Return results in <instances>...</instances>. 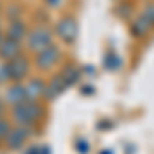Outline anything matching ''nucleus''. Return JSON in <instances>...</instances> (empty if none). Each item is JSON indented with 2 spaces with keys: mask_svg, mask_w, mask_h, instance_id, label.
<instances>
[{
  "mask_svg": "<svg viewBox=\"0 0 154 154\" xmlns=\"http://www.w3.org/2000/svg\"><path fill=\"white\" fill-rule=\"evenodd\" d=\"M54 35L60 43L64 45H74L76 39H78V21L72 17V14H66L58 19V23L54 27Z\"/></svg>",
  "mask_w": 154,
  "mask_h": 154,
  "instance_id": "nucleus-4",
  "label": "nucleus"
},
{
  "mask_svg": "<svg viewBox=\"0 0 154 154\" xmlns=\"http://www.w3.org/2000/svg\"><path fill=\"white\" fill-rule=\"evenodd\" d=\"M31 134H33V128L12 125L8 136H6V140H4V148H8V150H21V148H25V144L29 142Z\"/></svg>",
  "mask_w": 154,
  "mask_h": 154,
  "instance_id": "nucleus-6",
  "label": "nucleus"
},
{
  "mask_svg": "<svg viewBox=\"0 0 154 154\" xmlns=\"http://www.w3.org/2000/svg\"><path fill=\"white\" fill-rule=\"evenodd\" d=\"M43 4L48 6L49 11H62L64 4H66V0H43Z\"/></svg>",
  "mask_w": 154,
  "mask_h": 154,
  "instance_id": "nucleus-14",
  "label": "nucleus"
},
{
  "mask_svg": "<svg viewBox=\"0 0 154 154\" xmlns=\"http://www.w3.org/2000/svg\"><path fill=\"white\" fill-rule=\"evenodd\" d=\"M0 14H2V11H0Z\"/></svg>",
  "mask_w": 154,
  "mask_h": 154,
  "instance_id": "nucleus-18",
  "label": "nucleus"
},
{
  "mask_svg": "<svg viewBox=\"0 0 154 154\" xmlns=\"http://www.w3.org/2000/svg\"><path fill=\"white\" fill-rule=\"evenodd\" d=\"M62 58H64L62 45L51 43V45H48L45 49H41L39 54L33 56V68L39 74H49L51 70H56V66H60Z\"/></svg>",
  "mask_w": 154,
  "mask_h": 154,
  "instance_id": "nucleus-3",
  "label": "nucleus"
},
{
  "mask_svg": "<svg viewBox=\"0 0 154 154\" xmlns=\"http://www.w3.org/2000/svg\"><path fill=\"white\" fill-rule=\"evenodd\" d=\"M23 88L27 99L31 101H41L45 99V91H48V82L41 78V76H29L23 80Z\"/></svg>",
  "mask_w": 154,
  "mask_h": 154,
  "instance_id": "nucleus-8",
  "label": "nucleus"
},
{
  "mask_svg": "<svg viewBox=\"0 0 154 154\" xmlns=\"http://www.w3.org/2000/svg\"><path fill=\"white\" fill-rule=\"evenodd\" d=\"M8 82H11V78H8V72H6V62L0 60V86H4Z\"/></svg>",
  "mask_w": 154,
  "mask_h": 154,
  "instance_id": "nucleus-15",
  "label": "nucleus"
},
{
  "mask_svg": "<svg viewBox=\"0 0 154 154\" xmlns=\"http://www.w3.org/2000/svg\"><path fill=\"white\" fill-rule=\"evenodd\" d=\"M2 37H4V31H2V29H0V41H2Z\"/></svg>",
  "mask_w": 154,
  "mask_h": 154,
  "instance_id": "nucleus-17",
  "label": "nucleus"
},
{
  "mask_svg": "<svg viewBox=\"0 0 154 154\" xmlns=\"http://www.w3.org/2000/svg\"><path fill=\"white\" fill-rule=\"evenodd\" d=\"M0 115H4V103H2V97H0Z\"/></svg>",
  "mask_w": 154,
  "mask_h": 154,
  "instance_id": "nucleus-16",
  "label": "nucleus"
},
{
  "mask_svg": "<svg viewBox=\"0 0 154 154\" xmlns=\"http://www.w3.org/2000/svg\"><path fill=\"white\" fill-rule=\"evenodd\" d=\"M11 128H12V121L6 115H0V146H4V140H6Z\"/></svg>",
  "mask_w": 154,
  "mask_h": 154,
  "instance_id": "nucleus-12",
  "label": "nucleus"
},
{
  "mask_svg": "<svg viewBox=\"0 0 154 154\" xmlns=\"http://www.w3.org/2000/svg\"><path fill=\"white\" fill-rule=\"evenodd\" d=\"M0 97H2L4 107H8V109H11V107H14V105H19V103H23V101H27L23 82H8V84H4V86H2Z\"/></svg>",
  "mask_w": 154,
  "mask_h": 154,
  "instance_id": "nucleus-7",
  "label": "nucleus"
},
{
  "mask_svg": "<svg viewBox=\"0 0 154 154\" xmlns=\"http://www.w3.org/2000/svg\"><path fill=\"white\" fill-rule=\"evenodd\" d=\"M140 12H142L144 17L148 19V23H150V25L154 27V0H150L148 4H144V8H142Z\"/></svg>",
  "mask_w": 154,
  "mask_h": 154,
  "instance_id": "nucleus-13",
  "label": "nucleus"
},
{
  "mask_svg": "<svg viewBox=\"0 0 154 154\" xmlns=\"http://www.w3.org/2000/svg\"><path fill=\"white\" fill-rule=\"evenodd\" d=\"M25 54V48L21 41H17V39H11V37H2V41H0V60L2 62H11L12 58H17V56H21Z\"/></svg>",
  "mask_w": 154,
  "mask_h": 154,
  "instance_id": "nucleus-9",
  "label": "nucleus"
},
{
  "mask_svg": "<svg viewBox=\"0 0 154 154\" xmlns=\"http://www.w3.org/2000/svg\"><path fill=\"white\" fill-rule=\"evenodd\" d=\"M51 43H56V35H54V29L48 25H37L33 29H29L27 37L23 39L25 54H29V56L39 54L41 49H45Z\"/></svg>",
  "mask_w": 154,
  "mask_h": 154,
  "instance_id": "nucleus-2",
  "label": "nucleus"
},
{
  "mask_svg": "<svg viewBox=\"0 0 154 154\" xmlns=\"http://www.w3.org/2000/svg\"><path fill=\"white\" fill-rule=\"evenodd\" d=\"M27 31H29V27H27V23H25L21 17H11L6 27H4V35L11 37V39H17L21 43H23L25 37H27Z\"/></svg>",
  "mask_w": 154,
  "mask_h": 154,
  "instance_id": "nucleus-10",
  "label": "nucleus"
},
{
  "mask_svg": "<svg viewBox=\"0 0 154 154\" xmlns=\"http://www.w3.org/2000/svg\"><path fill=\"white\" fill-rule=\"evenodd\" d=\"M152 25L148 23V19L144 17L142 12H138L134 19H131V23H130V31H131V35L136 37V39H146V37L152 33Z\"/></svg>",
  "mask_w": 154,
  "mask_h": 154,
  "instance_id": "nucleus-11",
  "label": "nucleus"
},
{
  "mask_svg": "<svg viewBox=\"0 0 154 154\" xmlns=\"http://www.w3.org/2000/svg\"><path fill=\"white\" fill-rule=\"evenodd\" d=\"M31 68H33V62L29 58V54H21L12 58L11 62H6V72H8L11 82H23L25 78H29Z\"/></svg>",
  "mask_w": 154,
  "mask_h": 154,
  "instance_id": "nucleus-5",
  "label": "nucleus"
},
{
  "mask_svg": "<svg viewBox=\"0 0 154 154\" xmlns=\"http://www.w3.org/2000/svg\"><path fill=\"white\" fill-rule=\"evenodd\" d=\"M45 115V109L41 105V101H31L27 99L19 105L11 107V115L8 119L12 121V125H21V128H33L37 121H41Z\"/></svg>",
  "mask_w": 154,
  "mask_h": 154,
  "instance_id": "nucleus-1",
  "label": "nucleus"
}]
</instances>
